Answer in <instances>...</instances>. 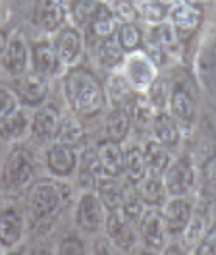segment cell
Here are the masks:
<instances>
[{
    "label": "cell",
    "mask_w": 216,
    "mask_h": 255,
    "mask_svg": "<svg viewBox=\"0 0 216 255\" xmlns=\"http://www.w3.org/2000/svg\"><path fill=\"white\" fill-rule=\"evenodd\" d=\"M64 95L76 116H97L107 107V95L97 80V76L87 68H72L64 78Z\"/></svg>",
    "instance_id": "obj_1"
},
{
    "label": "cell",
    "mask_w": 216,
    "mask_h": 255,
    "mask_svg": "<svg viewBox=\"0 0 216 255\" xmlns=\"http://www.w3.org/2000/svg\"><path fill=\"white\" fill-rule=\"evenodd\" d=\"M68 201V188L54 180H37L29 188L27 211L33 224L52 221Z\"/></svg>",
    "instance_id": "obj_2"
},
{
    "label": "cell",
    "mask_w": 216,
    "mask_h": 255,
    "mask_svg": "<svg viewBox=\"0 0 216 255\" xmlns=\"http://www.w3.org/2000/svg\"><path fill=\"white\" fill-rule=\"evenodd\" d=\"M35 174V164H33V155L27 149L17 147L14 149L4 164L2 170V184L4 190L8 191H19L25 188L31 182V178Z\"/></svg>",
    "instance_id": "obj_3"
},
{
    "label": "cell",
    "mask_w": 216,
    "mask_h": 255,
    "mask_svg": "<svg viewBox=\"0 0 216 255\" xmlns=\"http://www.w3.org/2000/svg\"><path fill=\"white\" fill-rule=\"evenodd\" d=\"M164 188H166V193L174 195V197H182L187 191L191 190L193 182H195V172H193V166L191 162L185 159V157H180L178 160H174L172 164H168V168L164 170Z\"/></svg>",
    "instance_id": "obj_4"
},
{
    "label": "cell",
    "mask_w": 216,
    "mask_h": 255,
    "mask_svg": "<svg viewBox=\"0 0 216 255\" xmlns=\"http://www.w3.org/2000/svg\"><path fill=\"white\" fill-rule=\"evenodd\" d=\"M170 19H172V29L176 33V37L187 39L201 25L203 10L193 2H178L170 12Z\"/></svg>",
    "instance_id": "obj_5"
},
{
    "label": "cell",
    "mask_w": 216,
    "mask_h": 255,
    "mask_svg": "<svg viewBox=\"0 0 216 255\" xmlns=\"http://www.w3.org/2000/svg\"><path fill=\"white\" fill-rule=\"evenodd\" d=\"M141 238L149 252H160L166 248L168 240V230L162 219V213L158 211H149L145 213L141 221Z\"/></svg>",
    "instance_id": "obj_6"
},
{
    "label": "cell",
    "mask_w": 216,
    "mask_h": 255,
    "mask_svg": "<svg viewBox=\"0 0 216 255\" xmlns=\"http://www.w3.org/2000/svg\"><path fill=\"white\" fill-rule=\"evenodd\" d=\"M76 219L77 224L87 232H95V230H99L103 226L107 217H105V205L101 203L99 195H95L91 191L81 195V199L77 203Z\"/></svg>",
    "instance_id": "obj_7"
},
{
    "label": "cell",
    "mask_w": 216,
    "mask_h": 255,
    "mask_svg": "<svg viewBox=\"0 0 216 255\" xmlns=\"http://www.w3.org/2000/svg\"><path fill=\"white\" fill-rule=\"evenodd\" d=\"M15 93L25 107H39L48 95V80L46 76H41L37 72L23 74V78L17 81Z\"/></svg>",
    "instance_id": "obj_8"
},
{
    "label": "cell",
    "mask_w": 216,
    "mask_h": 255,
    "mask_svg": "<svg viewBox=\"0 0 216 255\" xmlns=\"http://www.w3.org/2000/svg\"><path fill=\"white\" fill-rule=\"evenodd\" d=\"M170 111H172V118L182 129H191L195 118H197V109H195V101L193 97L185 91L184 87H174L172 95H170Z\"/></svg>",
    "instance_id": "obj_9"
},
{
    "label": "cell",
    "mask_w": 216,
    "mask_h": 255,
    "mask_svg": "<svg viewBox=\"0 0 216 255\" xmlns=\"http://www.w3.org/2000/svg\"><path fill=\"white\" fill-rule=\"evenodd\" d=\"M156 78V66L147 54H133L125 62V80L137 91L147 89Z\"/></svg>",
    "instance_id": "obj_10"
},
{
    "label": "cell",
    "mask_w": 216,
    "mask_h": 255,
    "mask_svg": "<svg viewBox=\"0 0 216 255\" xmlns=\"http://www.w3.org/2000/svg\"><path fill=\"white\" fill-rule=\"evenodd\" d=\"M52 47L56 50L60 62L74 64L83 50V35L76 27H60L54 35Z\"/></svg>",
    "instance_id": "obj_11"
},
{
    "label": "cell",
    "mask_w": 216,
    "mask_h": 255,
    "mask_svg": "<svg viewBox=\"0 0 216 255\" xmlns=\"http://www.w3.org/2000/svg\"><path fill=\"white\" fill-rule=\"evenodd\" d=\"M27 60H29V52H27V45L25 41L21 39L19 33H15L14 37L6 43V50L2 54V68L14 76V78H19L25 74L27 70Z\"/></svg>",
    "instance_id": "obj_12"
},
{
    "label": "cell",
    "mask_w": 216,
    "mask_h": 255,
    "mask_svg": "<svg viewBox=\"0 0 216 255\" xmlns=\"http://www.w3.org/2000/svg\"><path fill=\"white\" fill-rule=\"evenodd\" d=\"M35 21L46 33L58 31L66 21V8L62 0H37Z\"/></svg>",
    "instance_id": "obj_13"
},
{
    "label": "cell",
    "mask_w": 216,
    "mask_h": 255,
    "mask_svg": "<svg viewBox=\"0 0 216 255\" xmlns=\"http://www.w3.org/2000/svg\"><path fill=\"white\" fill-rule=\"evenodd\" d=\"M58 122H60V116H58L56 109H52V107L39 109L33 114V120H31V133H33L35 141L37 143H50V141H54L56 129H58Z\"/></svg>",
    "instance_id": "obj_14"
},
{
    "label": "cell",
    "mask_w": 216,
    "mask_h": 255,
    "mask_svg": "<svg viewBox=\"0 0 216 255\" xmlns=\"http://www.w3.org/2000/svg\"><path fill=\"white\" fill-rule=\"evenodd\" d=\"M191 203L185 201L182 197H174L172 201L166 203L164 207V213H162V219H164V224H166V230L172 236H180L185 230V226L191 221Z\"/></svg>",
    "instance_id": "obj_15"
},
{
    "label": "cell",
    "mask_w": 216,
    "mask_h": 255,
    "mask_svg": "<svg viewBox=\"0 0 216 255\" xmlns=\"http://www.w3.org/2000/svg\"><path fill=\"white\" fill-rule=\"evenodd\" d=\"M107 223V234L108 238L112 240V244L116 248H120L123 252L131 250L133 244H135V234L131 230V226L127 224V221L123 219L122 211H110L108 217L105 219Z\"/></svg>",
    "instance_id": "obj_16"
},
{
    "label": "cell",
    "mask_w": 216,
    "mask_h": 255,
    "mask_svg": "<svg viewBox=\"0 0 216 255\" xmlns=\"http://www.w3.org/2000/svg\"><path fill=\"white\" fill-rule=\"evenodd\" d=\"M46 166L48 170L58 178L70 176L77 166V157L72 147L68 145L54 143L50 145V149L46 151Z\"/></svg>",
    "instance_id": "obj_17"
},
{
    "label": "cell",
    "mask_w": 216,
    "mask_h": 255,
    "mask_svg": "<svg viewBox=\"0 0 216 255\" xmlns=\"http://www.w3.org/2000/svg\"><path fill=\"white\" fill-rule=\"evenodd\" d=\"M23 236V217L14 207L0 211V246L14 248Z\"/></svg>",
    "instance_id": "obj_18"
},
{
    "label": "cell",
    "mask_w": 216,
    "mask_h": 255,
    "mask_svg": "<svg viewBox=\"0 0 216 255\" xmlns=\"http://www.w3.org/2000/svg\"><path fill=\"white\" fill-rule=\"evenodd\" d=\"M97 155H99L101 168L107 176L120 178V174H123V151L116 141H110V139L101 141L97 147Z\"/></svg>",
    "instance_id": "obj_19"
},
{
    "label": "cell",
    "mask_w": 216,
    "mask_h": 255,
    "mask_svg": "<svg viewBox=\"0 0 216 255\" xmlns=\"http://www.w3.org/2000/svg\"><path fill=\"white\" fill-rule=\"evenodd\" d=\"M31 58H33V72L41 74V76H50L58 70V64H60V58L56 54L54 47L46 41H41V43H35L33 45V50H31Z\"/></svg>",
    "instance_id": "obj_20"
},
{
    "label": "cell",
    "mask_w": 216,
    "mask_h": 255,
    "mask_svg": "<svg viewBox=\"0 0 216 255\" xmlns=\"http://www.w3.org/2000/svg\"><path fill=\"white\" fill-rule=\"evenodd\" d=\"M153 133L154 139L166 149H172L180 143V128L168 112L160 111L156 116H153Z\"/></svg>",
    "instance_id": "obj_21"
},
{
    "label": "cell",
    "mask_w": 216,
    "mask_h": 255,
    "mask_svg": "<svg viewBox=\"0 0 216 255\" xmlns=\"http://www.w3.org/2000/svg\"><path fill=\"white\" fill-rule=\"evenodd\" d=\"M101 172H103V168L99 162L97 149H87L79 159V186L85 190L97 188Z\"/></svg>",
    "instance_id": "obj_22"
},
{
    "label": "cell",
    "mask_w": 216,
    "mask_h": 255,
    "mask_svg": "<svg viewBox=\"0 0 216 255\" xmlns=\"http://www.w3.org/2000/svg\"><path fill=\"white\" fill-rule=\"evenodd\" d=\"M135 89L129 85V81L125 80V76L120 74H112L108 78V99L112 103L114 109H125L127 111V105L133 101V93Z\"/></svg>",
    "instance_id": "obj_23"
},
{
    "label": "cell",
    "mask_w": 216,
    "mask_h": 255,
    "mask_svg": "<svg viewBox=\"0 0 216 255\" xmlns=\"http://www.w3.org/2000/svg\"><path fill=\"white\" fill-rule=\"evenodd\" d=\"M99 199L108 211H118L122 205V195H123V186L120 184L118 178L114 176H105L99 178Z\"/></svg>",
    "instance_id": "obj_24"
},
{
    "label": "cell",
    "mask_w": 216,
    "mask_h": 255,
    "mask_svg": "<svg viewBox=\"0 0 216 255\" xmlns=\"http://www.w3.org/2000/svg\"><path fill=\"white\" fill-rule=\"evenodd\" d=\"M145 155V164H147V172L149 176H162L164 170L170 164V153L164 145H160L158 141H149L143 149Z\"/></svg>",
    "instance_id": "obj_25"
},
{
    "label": "cell",
    "mask_w": 216,
    "mask_h": 255,
    "mask_svg": "<svg viewBox=\"0 0 216 255\" xmlns=\"http://www.w3.org/2000/svg\"><path fill=\"white\" fill-rule=\"evenodd\" d=\"M123 174L129 184H139L147 176V164L145 155L139 147H127L123 153Z\"/></svg>",
    "instance_id": "obj_26"
},
{
    "label": "cell",
    "mask_w": 216,
    "mask_h": 255,
    "mask_svg": "<svg viewBox=\"0 0 216 255\" xmlns=\"http://www.w3.org/2000/svg\"><path fill=\"white\" fill-rule=\"evenodd\" d=\"M83 139V126L79 122L77 116H64L58 122V129H56V137L54 141L60 145H68V147H76L79 141Z\"/></svg>",
    "instance_id": "obj_27"
},
{
    "label": "cell",
    "mask_w": 216,
    "mask_h": 255,
    "mask_svg": "<svg viewBox=\"0 0 216 255\" xmlns=\"http://www.w3.org/2000/svg\"><path fill=\"white\" fill-rule=\"evenodd\" d=\"M131 128V118L125 109H114L107 116V137L110 141L120 143L127 137Z\"/></svg>",
    "instance_id": "obj_28"
},
{
    "label": "cell",
    "mask_w": 216,
    "mask_h": 255,
    "mask_svg": "<svg viewBox=\"0 0 216 255\" xmlns=\"http://www.w3.org/2000/svg\"><path fill=\"white\" fill-rule=\"evenodd\" d=\"M180 0H141L137 12L149 23H162V19L172 12Z\"/></svg>",
    "instance_id": "obj_29"
},
{
    "label": "cell",
    "mask_w": 216,
    "mask_h": 255,
    "mask_svg": "<svg viewBox=\"0 0 216 255\" xmlns=\"http://www.w3.org/2000/svg\"><path fill=\"white\" fill-rule=\"evenodd\" d=\"M139 197L143 199V203L147 205H162L166 199V188L160 176H145L141 180V188H139Z\"/></svg>",
    "instance_id": "obj_30"
},
{
    "label": "cell",
    "mask_w": 216,
    "mask_h": 255,
    "mask_svg": "<svg viewBox=\"0 0 216 255\" xmlns=\"http://www.w3.org/2000/svg\"><path fill=\"white\" fill-rule=\"evenodd\" d=\"M91 31H93V35L99 37L101 41L114 35V31H116V17L110 12L108 4H103V2L99 4L95 16L91 17Z\"/></svg>",
    "instance_id": "obj_31"
},
{
    "label": "cell",
    "mask_w": 216,
    "mask_h": 255,
    "mask_svg": "<svg viewBox=\"0 0 216 255\" xmlns=\"http://www.w3.org/2000/svg\"><path fill=\"white\" fill-rule=\"evenodd\" d=\"M97 62L107 70H114L123 62V50L116 43L114 37L103 39L97 47Z\"/></svg>",
    "instance_id": "obj_32"
},
{
    "label": "cell",
    "mask_w": 216,
    "mask_h": 255,
    "mask_svg": "<svg viewBox=\"0 0 216 255\" xmlns=\"http://www.w3.org/2000/svg\"><path fill=\"white\" fill-rule=\"evenodd\" d=\"M27 114L23 111L15 109L8 118H4L0 122V139L2 141H15L23 135V131L27 129Z\"/></svg>",
    "instance_id": "obj_33"
},
{
    "label": "cell",
    "mask_w": 216,
    "mask_h": 255,
    "mask_svg": "<svg viewBox=\"0 0 216 255\" xmlns=\"http://www.w3.org/2000/svg\"><path fill=\"white\" fill-rule=\"evenodd\" d=\"M62 4L66 8V14L74 17L77 25H85L95 16L101 0H62Z\"/></svg>",
    "instance_id": "obj_34"
},
{
    "label": "cell",
    "mask_w": 216,
    "mask_h": 255,
    "mask_svg": "<svg viewBox=\"0 0 216 255\" xmlns=\"http://www.w3.org/2000/svg\"><path fill=\"white\" fill-rule=\"evenodd\" d=\"M207 209L199 207L197 211L191 213V221L185 226V230L182 232L184 236V246L185 248H193L195 244H199L201 238L205 236V226H207Z\"/></svg>",
    "instance_id": "obj_35"
},
{
    "label": "cell",
    "mask_w": 216,
    "mask_h": 255,
    "mask_svg": "<svg viewBox=\"0 0 216 255\" xmlns=\"http://www.w3.org/2000/svg\"><path fill=\"white\" fill-rule=\"evenodd\" d=\"M114 33H116L114 39H116V43L123 50V54L125 52H135L141 47V43H143L141 31H139V27L135 23H122V25L116 27Z\"/></svg>",
    "instance_id": "obj_36"
},
{
    "label": "cell",
    "mask_w": 216,
    "mask_h": 255,
    "mask_svg": "<svg viewBox=\"0 0 216 255\" xmlns=\"http://www.w3.org/2000/svg\"><path fill=\"white\" fill-rule=\"evenodd\" d=\"M120 211L123 213V217L127 219H139L143 213V199L139 197V191L133 190L131 186H123V195H122V205Z\"/></svg>",
    "instance_id": "obj_37"
},
{
    "label": "cell",
    "mask_w": 216,
    "mask_h": 255,
    "mask_svg": "<svg viewBox=\"0 0 216 255\" xmlns=\"http://www.w3.org/2000/svg\"><path fill=\"white\" fill-rule=\"evenodd\" d=\"M149 43H153L160 48H170L176 45V33L168 23H156L149 33Z\"/></svg>",
    "instance_id": "obj_38"
},
{
    "label": "cell",
    "mask_w": 216,
    "mask_h": 255,
    "mask_svg": "<svg viewBox=\"0 0 216 255\" xmlns=\"http://www.w3.org/2000/svg\"><path fill=\"white\" fill-rule=\"evenodd\" d=\"M108 8L114 17L122 19V23H133L139 17L137 8L129 0H108Z\"/></svg>",
    "instance_id": "obj_39"
},
{
    "label": "cell",
    "mask_w": 216,
    "mask_h": 255,
    "mask_svg": "<svg viewBox=\"0 0 216 255\" xmlns=\"http://www.w3.org/2000/svg\"><path fill=\"white\" fill-rule=\"evenodd\" d=\"M147 91H149V103L156 107V109H164L166 105H168L170 101V89H168V83L164 80H156L147 87Z\"/></svg>",
    "instance_id": "obj_40"
},
{
    "label": "cell",
    "mask_w": 216,
    "mask_h": 255,
    "mask_svg": "<svg viewBox=\"0 0 216 255\" xmlns=\"http://www.w3.org/2000/svg\"><path fill=\"white\" fill-rule=\"evenodd\" d=\"M15 105H17V97L14 91H10L8 87H0V122L15 111Z\"/></svg>",
    "instance_id": "obj_41"
},
{
    "label": "cell",
    "mask_w": 216,
    "mask_h": 255,
    "mask_svg": "<svg viewBox=\"0 0 216 255\" xmlns=\"http://www.w3.org/2000/svg\"><path fill=\"white\" fill-rule=\"evenodd\" d=\"M193 255H216V224L205 232Z\"/></svg>",
    "instance_id": "obj_42"
},
{
    "label": "cell",
    "mask_w": 216,
    "mask_h": 255,
    "mask_svg": "<svg viewBox=\"0 0 216 255\" xmlns=\"http://www.w3.org/2000/svg\"><path fill=\"white\" fill-rule=\"evenodd\" d=\"M58 255H85V246L76 236H68V238H64L60 242Z\"/></svg>",
    "instance_id": "obj_43"
},
{
    "label": "cell",
    "mask_w": 216,
    "mask_h": 255,
    "mask_svg": "<svg viewBox=\"0 0 216 255\" xmlns=\"http://www.w3.org/2000/svg\"><path fill=\"white\" fill-rule=\"evenodd\" d=\"M205 178H207L211 184L216 186V157H213V159L205 164Z\"/></svg>",
    "instance_id": "obj_44"
},
{
    "label": "cell",
    "mask_w": 216,
    "mask_h": 255,
    "mask_svg": "<svg viewBox=\"0 0 216 255\" xmlns=\"http://www.w3.org/2000/svg\"><path fill=\"white\" fill-rule=\"evenodd\" d=\"M164 255H184V252L178 246H170V248H166V254Z\"/></svg>",
    "instance_id": "obj_45"
},
{
    "label": "cell",
    "mask_w": 216,
    "mask_h": 255,
    "mask_svg": "<svg viewBox=\"0 0 216 255\" xmlns=\"http://www.w3.org/2000/svg\"><path fill=\"white\" fill-rule=\"evenodd\" d=\"M6 43H8V41H6V37L0 33V56H2V54H4V50H6Z\"/></svg>",
    "instance_id": "obj_46"
},
{
    "label": "cell",
    "mask_w": 216,
    "mask_h": 255,
    "mask_svg": "<svg viewBox=\"0 0 216 255\" xmlns=\"http://www.w3.org/2000/svg\"><path fill=\"white\" fill-rule=\"evenodd\" d=\"M95 255H110V254H108V250L105 248V244H101V246H99V250H97V254H95Z\"/></svg>",
    "instance_id": "obj_47"
},
{
    "label": "cell",
    "mask_w": 216,
    "mask_h": 255,
    "mask_svg": "<svg viewBox=\"0 0 216 255\" xmlns=\"http://www.w3.org/2000/svg\"><path fill=\"white\" fill-rule=\"evenodd\" d=\"M31 255H50V252H46V250H35Z\"/></svg>",
    "instance_id": "obj_48"
},
{
    "label": "cell",
    "mask_w": 216,
    "mask_h": 255,
    "mask_svg": "<svg viewBox=\"0 0 216 255\" xmlns=\"http://www.w3.org/2000/svg\"><path fill=\"white\" fill-rule=\"evenodd\" d=\"M143 255H156V254H154V252H145Z\"/></svg>",
    "instance_id": "obj_49"
},
{
    "label": "cell",
    "mask_w": 216,
    "mask_h": 255,
    "mask_svg": "<svg viewBox=\"0 0 216 255\" xmlns=\"http://www.w3.org/2000/svg\"><path fill=\"white\" fill-rule=\"evenodd\" d=\"M8 255H21L19 252H12V254H8Z\"/></svg>",
    "instance_id": "obj_50"
}]
</instances>
